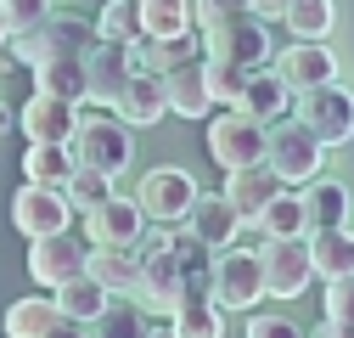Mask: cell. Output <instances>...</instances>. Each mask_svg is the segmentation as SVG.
<instances>
[{
    "label": "cell",
    "mask_w": 354,
    "mask_h": 338,
    "mask_svg": "<svg viewBox=\"0 0 354 338\" xmlns=\"http://www.w3.org/2000/svg\"><path fill=\"white\" fill-rule=\"evenodd\" d=\"M68 147H73L79 163L102 169V175H124V169L136 163V136H129V124H124L118 113L107 118V113H84V107H79Z\"/></svg>",
    "instance_id": "1"
},
{
    "label": "cell",
    "mask_w": 354,
    "mask_h": 338,
    "mask_svg": "<svg viewBox=\"0 0 354 338\" xmlns=\"http://www.w3.org/2000/svg\"><path fill=\"white\" fill-rule=\"evenodd\" d=\"M203 34V57H225V62H242V68H264L270 62V34H264V17H253L248 6L242 12H219V17H203L197 23Z\"/></svg>",
    "instance_id": "2"
},
{
    "label": "cell",
    "mask_w": 354,
    "mask_h": 338,
    "mask_svg": "<svg viewBox=\"0 0 354 338\" xmlns=\"http://www.w3.org/2000/svg\"><path fill=\"white\" fill-rule=\"evenodd\" d=\"M264 163L276 169V181L281 186H304L309 175H321V163H326V147L304 130V124H264Z\"/></svg>",
    "instance_id": "3"
},
{
    "label": "cell",
    "mask_w": 354,
    "mask_h": 338,
    "mask_svg": "<svg viewBox=\"0 0 354 338\" xmlns=\"http://www.w3.org/2000/svg\"><path fill=\"white\" fill-rule=\"evenodd\" d=\"M298 124L321 147H343L354 136V96H348V84L343 79H326V84L298 91Z\"/></svg>",
    "instance_id": "4"
},
{
    "label": "cell",
    "mask_w": 354,
    "mask_h": 338,
    "mask_svg": "<svg viewBox=\"0 0 354 338\" xmlns=\"http://www.w3.org/2000/svg\"><path fill=\"white\" fill-rule=\"evenodd\" d=\"M208 299L219 310H253L264 299V282H259V254L253 248H219V260H208Z\"/></svg>",
    "instance_id": "5"
},
{
    "label": "cell",
    "mask_w": 354,
    "mask_h": 338,
    "mask_svg": "<svg viewBox=\"0 0 354 338\" xmlns=\"http://www.w3.org/2000/svg\"><path fill=\"white\" fill-rule=\"evenodd\" d=\"M192 287H203V282H192V276L180 271V260H174V254L163 248V237H152V242H147V254H141L136 299H141L152 316H174V305H180Z\"/></svg>",
    "instance_id": "6"
},
{
    "label": "cell",
    "mask_w": 354,
    "mask_h": 338,
    "mask_svg": "<svg viewBox=\"0 0 354 338\" xmlns=\"http://www.w3.org/2000/svg\"><path fill=\"white\" fill-rule=\"evenodd\" d=\"M253 254H259V282H264V299H298V293L315 282L304 237H264V248H253Z\"/></svg>",
    "instance_id": "7"
},
{
    "label": "cell",
    "mask_w": 354,
    "mask_h": 338,
    "mask_svg": "<svg viewBox=\"0 0 354 338\" xmlns=\"http://www.w3.org/2000/svg\"><path fill=\"white\" fill-rule=\"evenodd\" d=\"M192 197H197V181L186 175V169H174V163H152L147 175H141V192H136V203H141V215L147 220H158V226H169V220H186L192 215Z\"/></svg>",
    "instance_id": "8"
},
{
    "label": "cell",
    "mask_w": 354,
    "mask_h": 338,
    "mask_svg": "<svg viewBox=\"0 0 354 338\" xmlns=\"http://www.w3.org/2000/svg\"><path fill=\"white\" fill-rule=\"evenodd\" d=\"M208 158L225 169H242V163H259L264 158V124H253L248 113H236V107H225L214 124H208Z\"/></svg>",
    "instance_id": "9"
},
{
    "label": "cell",
    "mask_w": 354,
    "mask_h": 338,
    "mask_svg": "<svg viewBox=\"0 0 354 338\" xmlns=\"http://www.w3.org/2000/svg\"><path fill=\"white\" fill-rule=\"evenodd\" d=\"M84 237H91V242H107V248H136V242L147 237V215H141V203L107 192L96 208H84Z\"/></svg>",
    "instance_id": "10"
},
{
    "label": "cell",
    "mask_w": 354,
    "mask_h": 338,
    "mask_svg": "<svg viewBox=\"0 0 354 338\" xmlns=\"http://www.w3.org/2000/svg\"><path fill=\"white\" fill-rule=\"evenodd\" d=\"M73 271H84V242H79L68 226L28 237V276H34L39 287H57V282L73 276Z\"/></svg>",
    "instance_id": "11"
},
{
    "label": "cell",
    "mask_w": 354,
    "mask_h": 338,
    "mask_svg": "<svg viewBox=\"0 0 354 338\" xmlns=\"http://www.w3.org/2000/svg\"><path fill=\"white\" fill-rule=\"evenodd\" d=\"M129 79V51L118 39H91L84 46V107H107L118 96V84Z\"/></svg>",
    "instance_id": "12"
},
{
    "label": "cell",
    "mask_w": 354,
    "mask_h": 338,
    "mask_svg": "<svg viewBox=\"0 0 354 338\" xmlns=\"http://www.w3.org/2000/svg\"><path fill=\"white\" fill-rule=\"evenodd\" d=\"M73 220V208L62 197V186H46V181H28L17 197H12V226L23 237H39V231H57Z\"/></svg>",
    "instance_id": "13"
},
{
    "label": "cell",
    "mask_w": 354,
    "mask_h": 338,
    "mask_svg": "<svg viewBox=\"0 0 354 338\" xmlns=\"http://www.w3.org/2000/svg\"><path fill=\"white\" fill-rule=\"evenodd\" d=\"M236 113H248L253 124H276L292 113V91H287V79L264 62V68H248L242 79V96H236Z\"/></svg>",
    "instance_id": "14"
},
{
    "label": "cell",
    "mask_w": 354,
    "mask_h": 338,
    "mask_svg": "<svg viewBox=\"0 0 354 338\" xmlns=\"http://www.w3.org/2000/svg\"><path fill=\"white\" fill-rule=\"evenodd\" d=\"M270 57H276V51H270ZM276 73L287 79V91L298 96V91H309V84H326V79H337V57L321 46V39H298V46H281Z\"/></svg>",
    "instance_id": "15"
},
{
    "label": "cell",
    "mask_w": 354,
    "mask_h": 338,
    "mask_svg": "<svg viewBox=\"0 0 354 338\" xmlns=\"http://www.w3.org/2000/svg\"><path fill=\"white\" fill-rule=\"evenodd\" d=\"M129 130H147V124H158L169 107H163V79L158 73H141V68H129V79L118 84V96L107 102Z\"/></svg>",
    "instance_id": "16"
},
{
    "label": "cell",
    "mask_w": 354,
    "mask_h": 338,
    "mask_svg": "<svg viewBox=\"0 0 354 338\" xmlns=\"http://www.w3.org/2000/svg\"><path fill=\"white\" fill-rule=\"evenodd\" d=\"M158 79H163V107H169L174 118H192V124L208 118L214 96H208V84H203V57H192V62H180V68H169V73H158Z\"/></svg>",
    "instance_id": "17"
},
{
    "label": "cell",
    "mask_w": 354,
    "mask_h": 338,
    "mask_svg": "<svg viewBox=\"0 0 354 338\" xmlns=\"http://www.w3.org/2000/svg\"><path fill=\"white\" fill-rule=\"evenodd\" d=\"M51 293H57V310H62L68 321H79V327H102V316H107V305H113V293H107L91 271L62 276Z\"/></svg>",
    "instance_id": "18"
},
{
    "label": "cell",
    "mask_w": 354,
    "mask_h": 338,
    "mask_svg": "<svg viewBox=\"0 0 354 338\" xmlns=\"http://www.w3.org/2000/svg\"><path fill=\"white\" fill-rule=\"evenodd\" d=\"M73 118H79V107H73L68 96L34 91V96L23 102V136H28V141H68V136H73Z\"/></svg>",
    "instance_id": "19"
},
{
    "label": "cell",
    "mask_w": 354,
    "mask_h": 338,
    "mask_svg": "<svg viewBox=\"0 0 354 338\" xmlns=\"http://www.w3.org/2000/svg\"><path fill=\"white\" fill-rule=\"evenodd\" d=\"M304 248H309V271H315L321 282L354 276V237H348V226H315V231H304Z\"/></svg>",
    "instance_id": "20"
},
{
    "label": "cell",
    "mask_w": 354,
    "mask_h": 338,
    "mask_svg": "<svg viewBox=\"0 0 354 338\" xmlns=\"http://www.w3.org/2000/svg\"><path fill=\"white\" fill-rule=\"evenodd\" d=\"M276 192H281V181H276V169L264 163V158H259V163L231 169V181H225V203L242 215V226H248V220H253V215H259V208L270 203Z\"/></svg>",
    "instance_id": "21"
},
{
    "label": "cell",
    "mask_w": 354,
    "mask_h": 338,
    "mask_svg": "<svg viewBox=\"0 0 354 338\" xmlns=\"http://www.w3.org/2000/svg\"><path fill=\"white\" fill-rule=\"evenodd\" d=\"M186 226L208 242V248H225V242H236V231H242V215L225 203V192H197L192 197V215H186Z\"/></svg>",
    "instance_id": "22"
},
{
    "label": "cell",
    "mask_w": 354,
    "mask_h": 338,
    "mask_svg": "<svg viewBox=\"0 0 354 338\" xmlns=\"http://www.w3.org/2000/svg\"><path fill=\"white\" fill-rule=\"evenodd\" d=\"M84 271H91L107 293H136L141 254H136V248H107V242H91V248H84Z\"/></svg>",
    "instance_id": "23"
},
{
    "label": "cell",
    "mask_w": 354,
    "mask_h": 338,
    "mask_svg": "<svg viewBox=\"0 0 354 338\" xmlns=\"http://www.w3.org/2000/svg\"><path fill=\"white\" fill-rule=\"evenodd\" d=\"M298 197H304V231H315V226H348V186L309 175Z\"/></svg>",
    "instance_id": "24"
},
{
    "label": "cell",
    "mask_w": 354,
    "mask_h": 338,
    "mask_svg": "<svg viewBox=\"0 0 354 338\" xmlns=\"http://www.w3.org/2000/svg\"><path fill=\"white\" fill-rule=\"evenodd\" d=\"M0 327L12 338H57V332H68V316L57 310V299H17Z\"/></svg>",
    "instance_id": "25"
},
{
    "label": "cell",
    "mask_w": 354,
    "mask_h": 338,
    "mask_svg": "<svg viewBox=\"0 0 354 338\" xmlns=\"http://www.w3.org/2000/svg\"><path fill=\"white\" fill-rule=\"evenodd\" d=\"M163 327H169V332H180V338H219V332H225V316H219V305L208 299L203 287H192L186 299L174 305V316H169Z\"/></svg>",
    "instance_id": "26"
},
{
    "label": "cell",
    "mask_w": 354,
    "mask_h": 338,
    "mask_svg": "<svg viewBox=\"0 0 354 338\" xmlns=\"http://www.w3.org/2000/svg\"><path fill=\"white\" fill-rule=\"evenodd\" d=\"M28 68H34V84H39V91H57V96H68V102L84 96V51L39 57V62H28Z\"/></svg>",
    "instance_id": "27"
},
{
    "label": "cell",
    "mask_w": 354,
    "mask_h": 338,
    "mask_svg": "<svg viewBox=\"0 0 354 338\" xmlns=\"http://www.w3.org/2000/svg\"><path fill=\"white\" fill-rule=\"evenodd\" d=\"M73 147L68 141H28L23 152V181H46V186H62L73 175Z\"/></svg>",
    "instance_id": "28"
},
{
    "label": "cell",
    "mask_w": 354,
    "mask_h": 338,
    "mask_svg": "<svg viewBox=\"0 0 354 338\" xmlns=\"http://www.w3.org/2000/svg\"><path fill=\"white\" fill-rule=\"evenodd\" d=\"M248 226H259L264 237H304V197H298L292 186H281V192L264 203Z\"/></svg>",
    "instance_id": "29"
},
{
    "label": "cell",
    "mask_w": 354,
    "mask_h": 338,
    "mask_svg": "<svg viewBox=\"0 0 354 338\" xmlns=\"http://www.w3.org/2000/svg\"><path fill=\"white\" fill-rule=\"evenodd\" d=\"M281 23H287L292 39H326L332 23H337V6H332V0H287Z\"/></svg>",
    "instance_id": "30"
},
{
    "label": "cell",
    "mask_w": 354,
    "mask_h": 338,
    "mask_svg": "<svg viewBox=\"0 0 354 338\" xmlns=\"http://www.w3.org/2000/svg\"><path fill=\"white\" fill-rule=\"evenodd\" d=\"M192 28V0H141V34L169 39Z\"/></svg>",
    "instance_id": "31"
},
{
    "label": "cell",
    "mask_w": 354,
    "mask_h": 338,
    "mask_svg": "<svg viewBox=\"0 0 354 338\" xmlns=\"http://www.w3.org/2000/svg\"><path fill=\"white\" fill-rule=\"evenodd\" d=\"M242 79H248V68H242V62L203 57V84H208L214 107H236V96H242Z\"/></svg>",
    "instance_id": "32"
},
{
    "label": "cell",
    "mask_w": 354,
    "mask_h": 338,
    "mask_svg": "<svg viewBox=\"0 0 354 338\" xmlns=\"http://www.w3.org/2000/svg\"><path fill=\"white\" fill-rule=\"evenodd\" d=\"M113 192V175H102V169H91V163H73V175L62 181V197H68V208H96L102 197Z\"/></svg>",
    "instance_id": "33"
},
{
    "label": "cell",
    "mask_w": 354,
    "mask_h": 338,
    "mask_svg": "<svg viewBox=\"0 0 354 338\" xmlns=\"http://www.w3.org/2000/svg\"><path fill=\"white\" fill-rule=\"evenodd\" d=\"M141 34V0H107L102 17H96V39H136Z\"/></svg>",
    "instance_id": "34"
},
{
    "label": "cell",
    "mask_w": 354,
    "mask_h": 338,
    "mask_svg": "<svg viewBox=\"0 0 354 338\" xmlns=\"http://www.w3.org/2000/svg\"><path fill=\"white\" fill-rule=\"evenodd\" d=\"M348 305H354V276H332L326 282V327L321 332H343L348 327Z\"/></svg>",
    "instance_id": "35"
},
{
    "label": "cell",
    "mask_w": 354,
    "mask_h": 338,
    "mask_svg": "<svg viewBox=\"0 0 354 338\" xmlns=\"http://www.w3.org/2000/svg\"><path fill=\"white\" fill-rule=\"evenodd\" d=\"M0 17H6L12 34H23V28H34L39 17H51V0H0Z\"/></svg>",
    "instance_id": "36"
},
{
    "label": "cell",
    "mask_w": 354,
    "mask_h": 338,
    "mask_svg": "<svg viewBox=\"0 0 354 338\" xmlns=\"http://www.w3.org/2000/svg\"><path fill=\"white\" fill-rule=\"evenodd\" d=\"M248 338H298V327L287 316H253L248 321Z\"/></svg>",
    "instance_id": "37"
},
{
    "label": "cell",
    "mask_w": 354,
    "mask_h": 338,
    "mask_svg": "<svg viewBox=\"0 0 354 338\" xmlns=\"http://www.w3.org/2000/svg\"><path fill=\"white\" fill-rule=\"evenodd\" d=\"M281 6H287V0H248L253 17H281Z\"/></svg>",
    "instance_id": "38"
},
{
    "label": "cell",
    "mask_w": 354,
    "mask_h": 338,
    "mask_svg": "<svg viewBox=\"0 0 354 338\" xmlns=\"http://www.w3.org/2000/svg\"><path fill=\"white\" fill-rule=\"evenodd\" d=\"M6 34H12V28H6V17H0V51H6Z\"/></svg>",
    "instance_id": "39"
}]
</instances>
